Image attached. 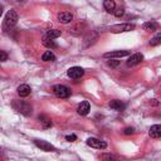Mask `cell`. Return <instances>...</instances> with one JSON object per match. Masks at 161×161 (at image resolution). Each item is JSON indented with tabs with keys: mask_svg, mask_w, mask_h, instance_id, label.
<instances>
[{
	"mask_svg": "<svg viewBox=\"0 0 161 161\" xmlns=\"http://www.w3.org/2000/svg\"><path fill=\"white\" fill-rule=\"evenodd\" d=\"M109 107L114 111H122L125 108V103L119 99H113V101L109 102Z\"/></svg>",
	"mask_w": 161,
	"mask_h": 161,
	"instance_id": "9a60e30c",
	"label": "cell"
},
{
	"mask_svg": "<svg viewBox=\"0 0 161 161\" xmlns=\"http://www.w3.org/2000/svg\"><path fill=\"white\" fill-rule=\"evenodd\" d=\"M130 55L128 50H113V52H107L103 54L104 58H122Z\"/></svg>",
	"mask_w": 161,
	"mask_h": 161,
	"instance_id": "30bf717a",
	"label": "cell"
},
{
	"mask_svg": "<svg viewBox=\"0 0 161 161\" xmlns=\"http://www.w3.org/2000/svg\"><path fill=\"white\" fill-rule=\"evenodd\" d=\"M43 45H44V47H47L48 49H54V48H57V44H55V42H54L53 39L48 38L47 35L43 38Z\"/></svg>",
	"mask_w": 161,
	"mask_h": 161,
	"instance_id": "ac0fdd59",
	"label": "cell"
},
{
	"mask_svg": "<svg viewBox=\"0 0 161 161\" xmlns=\"http://www.w3.org/2000/svg\"><path fill=\"white\" fill-rule=\"evenodd\" d=\"M107 64H108V67H111V68H117V67L119 65V60H116L114 58H111L109 60H107Z\"/></svg>",
	"mask_w": 161,
	"mask_h": 161,
	"instance_id": "603a6c76",
	"label": "cell"
},
{
	"mask_svg": "<svg viewBox=\"0 0 161 161\" xmlns=\"http://www.w3.org/2000/svg\"><path fill=\"white\" fill-rule=\"evenodd\" d=\"M103 8L108 13H114L116 9V3L113 0H103Z\"/></svg>",
	"mask_w": 161,
	"mask_h": 161,
	"instance_id": "2e32d148",
	"label": "cell"
},
{
	"mask_svg": "<svg viewBox=\"0 0 161 161\" xmlns=\"http://www.w3.org/2000/svg\"><path fill=\"white\" fill-rule=\"evenodd\" d=\"M38 119H39V122L42 123L43 128H50V127L53 126V123H52L50 118H48V117H47V116H44V114H39V116H38Z\"/></svg>",
	"mask_w": 161,
	"mask_h": 161,
	"instance_id": "5bb4252c",
	"label": "cell"
},
{
	"mask_svg": "<svg viewBox=\"0 0 161 161\" xmlns=\"http://www.w3.org/2000/svg\"><path fill=\"white\" fill-rule=\"evenodd\" d=\"M123 133H125V135H132V133H135V128H132V127H126V128L123 130Z\"/></svg>",
	"mask_w": 161,
	"mask_h": 161,
	"instance_id": "484cf974",
	"label": "cell"
},
{
	"mask_svg": "<svg viewBox=\"0 0 161 161\" xmlns=\"http://www.w3.org/2000/svg\"><path fill=\"white\" fill-rule=\"evenodd\" d=\"M0 57H1V62H5V60L8 59V54H6L4 50L0 52Z\"/></svg>",
	"mask_w": 161,
	"mask_h": 161,
	"instance_id": "4316f807",
	"label": "cell"
},
{
	"mask_svg": "<svg viewBox=\"0 0 161 161\" xmlns=\"http://www.w3.org/2000/svg\"><path fill=\"white\" fill-rule=\"evenodd\" d=\"M65 140L69 141V142H73V141H77V136L74 133H70V135H67L65 136Z\"/></svg>",
	"mask_w": 161,
	"mask_h": 161,
	"instance_id": "d4e9b609",
	"label": "cell"
},
{
	"mask_svg": "<svg viewBox=\"0 0 161 161\" xmlns=\"http://www.w3.org/2000/svg\"><path fill=\"white\" fill-rule=\"evenodd\" d=\"M53 93L58 98H68L70 96V88H68L64 84H55L53 87Z\"/></svg>",
	"mask_w": 161,
	"mask_h": 161,
	"instance_id": "3957f363",
	"label": "cell"
},
{
	"mask_svg": "<svg viewBox=\"0 0 161 161\" xmlns=\"http://www.w3.org/2000/svg\"><path fill=\"white\" fill-rule=\"evenodd\" d=\"M135 29V24H130V23H125V24H117L111 26V31L112 33H123V31H131Z\"/></svg>",
	"mask_w": 161,
	"mask_h": 161,
	"instance_id": "277c9868",
	"label": "cell"
},
{
	"mask_svg": "<svg viewBox=\"0 0 161 161\" xmlns=\"http://www.w3.org/2000/svg\"><path fill=\"white\" fill-rule=\"evenodd\" d=\"M142 60H143V55L141 53H135V54L130 55V58L127 59V65L128 67H133V65L140 64Z\"/></svg>",
	"mask_w": 161,
	"mask_h": 161,
	"instance_id": "9c48e42d",
	"label": "cell"
},
{
	"mask_svg": "<svg viewBox=\"0 0 161 161\" xmlns=\"http://www.w3.org/2000/svg\"><path fill=\"white\" fill-rule=\"evenodd\" d=\"M83 74H84V69L80 67H70L67 70V75L72 79H78L80 77H83Z\"/></svg>",
	"mask_w": 161,
	"mask_h": 161,
	"instance_id": "5b68a950",
	"label": "cell"
},
{
	"mask_svg": "<svg viewBox=\"0 0 161 161\" xmlns=\"http://www.w3.org/2000/svg\"><path fill=\"white\" fill-rule=\"evenodd\" d=\"M87 145L93 147V148H98V150H104L107 147V143L104 141H101V140H98L96 137H89L87 140Z\"/></svg>",
	"mask_w": 161,
	"mask_h": 161,
	"instance_id": "52a82bcc",
	"label": "cell"
},
{
	"mask_svg": "<svg viewBox=\"0 0 161 161\" xmlns=\"http://www.w3.org/2000/svg\"><path fill=\"white\" fill-rule=\"evenodd\" d=\"M34 143L36 147H39L42 151H47V152H52V151H57L55 147L49 143L48 141H44V140H34Z\"/></svg>",
	"mask_w": 161,
	"mask_h": 161,
	"instance_id": "8992f818",
	"label": "cell"
},
{
	"mask_svg": "<svg viewBox=\"0 0 161 161\" xmlns=\"http://www.w3.org/2000/svg\"><path fill=\"white\" fill-rule=\"evenodd\" d=\"M89 111H91V104H89L88 101H83V102H80L79 106H78V108H77V112H78L80 116H86V114H88Z\"/></svg>",
	"mask_w": 161,
	"mask_h": 161,
	"instance_id": "8fae6325",
	"label": "cell"
},
{
	"mask_svg": "<svg viewBox=\"0 0 161 161\" xmlns=\"http://www.w3.org/2000/svg\"><path fill=\"white\" fill-rule=\"evenodd\" d=\"M57 58H55V55H54V53L52 52V50H47V52H44L43 53V55H42V60L43 62H54Z\"/></svg>",
	"mask_w": 161,
	"mask_h": 161,
	"instance_id": "e0dca14e",
	"label": "cell"
},
{
	"mask_svg": "<svg viewBox=\"0 0 161 161\" xmlns=\"http://www.w3.org/2000/svg\"><path fill=\"white\" fill-rule=\"evenodd\" d=\"M11 106H13V108H14L16 112H19V113H21V114H24V116H26V117L33 113V107H31V104L28 103V102H25V101H16V99H14L13 103H11Z\"/></svg>",
	"mask_w": 161,
	"mask_h": 161,
	"instance_id": "6da1fadb",
	"label": "cell"
},
{
	"mask_svg": "<svg viewBox=\"0 0 161 161\" xmlns=\"http://www.w3.org/2000/svg\"><path fill=\"white\" fill-rule=\"evenodd\" d=\"M57 19L62 24H69L73 20V14L69 13V11H62V13H58Z\"/></svg>",
	"mask_w": 161,
	"mask_h": 161,
	"instance_id": "ba28073f",
	"label": "cell"
},
{
	"mask_svg": "<svg viewBox=\"0 0 161 161\" xmlns=\"http://www.w3.org/2000/svg\"><path fill=\"white\" fill-rule=\"evenodd\" d=\"M113 14H114V16H116V18H121V16L125 14V9H123V8H121V6H119V8H116Z\"/></svg>",
	"mask_w": 161,
	"mask_h": 161,
	"instance_id": "cb8c5ba5",
	"label": "cell"
},
{
	"mask_svg": "<svg viewBox=\"0 0 161 161\" xmlns=\"http://www.w3.org/2000/svg\"><path fill=\"white\" fill-rule=\"evenodd\" d=\"M82 28H83V24H77L75 26H73V28L69 30V33H72L73 35H79V34L82 33Z\"/></svg>",
	"mask_w": 161,
	"mask_h": 161,
	"instance_id": "7402d4cb",
	"label": "cell"
},
{
	"mask_svg": "<svg viewBox=\"0 0 161 161\" xmlns=\"http://www.w3.org/2000/svg\"><path fill=\"white\" fill-rule=\"evenodd\" d=\"M102 158H104V160H116V157L113 155H103Z\"/></svg>",
	"mask_w": 161,
	"mask_h": 161,
	"instance_id": "83f0119b",
	"label": "cell"
},
{
	"mask_svg": "<svg viewBox=\"0 0 161 161\" xmlns=\"http://www.w3.org/2000/svg\"><path fill=\"white\" fill-rule=\"evenodd\" d=\"M16 92H18V94H19L20 97H28V96L30 94V92H31V88H30V86H28V84H20V86L18 87Z\"/></svg>",
	"mask_w": 161,
	"mask_h": 161,
	"instance_id": "4fadbf2b",
	"label": "cell"
},
{
	"mask_svg": "<svg viewBox=\"0 0 161 161\" xmlns=\"http://www.w3.org/2000/svg\"><path fill=\"white\" fill-rule=\"evenodd\" d=\"M148 135L152 138H161V125H153L148 130Z\"/></svg>",
	"mask_w": 161,
	"mask_h": 161,
	"instance_id": "7c38bea8",
	"label": "cell"
},
{
	"mask_svg": "<svg viewBox=\"0 0 161 161\" xmlns=\"http://www.w3.org/2000/svg\"><path fill=\"white\" fill-rule=\"evenodd\" d=\"M60 34H62V31L58 30V29H49V30L47 31V36L50 38V39H55V38L60 36Z\"/></svg>",
	"mask_w": 161,
	"mask_h": 161,
	"instance_id": "ffe728a7",
	"label": "cell"
},
{
	"mask_svg": "<svg viewBox=\"0 0 161 161\" xmlns=\"http://www.w3.org/2000/svg\"><path fill=\"white\" fill-rule=\"evenodd\" d=\"M158 44H161V31L157 33V34L150 40V45H152V47H156V45H158Z\"/></svg>",
	"mask_w": 161,
	"mask_h": 161,
	"instance_id": "44dd1931",
	"label": "cell"
},
{
	"mask_svg": "<svg viewBox=\"0 0 161 161\" xmlns=\"http://www.w3.org/2000/svg\"><path fill=\"white\" fill-rule=\"evenodd\" d=\"M143 29L146 31H156L157 30V23H155V21H146L143 24Z\"/></svg>",
	"mask_w": 161,
	"mask_h": 161,
	"instance_id": "d6986e66",
	"label": "cell"
},
{
	"mask_svg": "<svg viewBox=\"0 0 161 161\" xmlns=\"http://www.w3.org/2000/svg\"><path fill=\"white\" fill-rule=\"evenodd\" d=\"M18 14H16V11L15 10H9L8 13H6V15H5V18H4V23H3V29H4V31H8V30H10L13 26H15L16 25V23H18Z\"/></svg>",
	"mask_w": 161,
	"mask_h": 161,
	"instance_id": "7a4b0ae2",
	"label": "cell"
}]
</instances>
